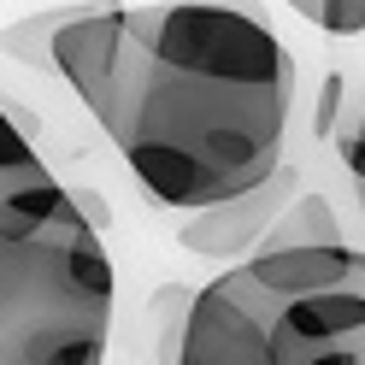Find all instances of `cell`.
Here are the masks:
<instances>
[{
	"label": "cell",
	"mask_w": 365,
	"mask_h": 365,
	"mask_svg": "<svg viewBox=\"0 0 365 365\" xmlns=\"http://www.w3.org/2000/svg\"><path fill=\"white\" fill-rule=\"evenodd\" d=\"M294 59L247 0L130 6L106 135L159 207L200 212L283 171Z\"/></svg>",
	"instance_id": "obj_1"
},
{
	"label": "cell",
	"mask_w": 365,
	"mask_h": 365,
	"mask_svg": "<svg viewBox=\"0 0 365 365\" xmlns=\"http://www.w3.org/2000/svg\"><path fill=\"white\" fill-rule=\"evenodd\" d=\"M112 259L101 230L71 212L36 236H0V365H106Z\"/></svg>",
	"instance_id": "obj_2"
},
{
	"label": "cell",
	"mask_w": 365,
	"mask_h": 365,
	"mask_svg": "<svg viewBox=\"0 0 365 365\" xmlns=\"http://www.w3.org/2000/svg\"><path fill=\"white\" fill-rule=\"evenodd\" d=\"M271 318L277 301L242 265H224V277L182 301L171 365H271Z\"/></svg>",
	"instance_id": "obj_3"
},
{
	"label": "cell",
	"mask_w": 365,
	"mask_h": 365,
	"mask_svg": "<svg viewBox=\"0 0 365 365\" xmlns=\"http://www.w3.org/2000/svg\"><path fill=\"white\" fill-rule=\"evenodd\" d=\"M124 53H130V6L124 0H88L71 6V18L53 30L48 48V71L71 83V95L88 106V118L106 130L112 118V95L124 77Z\"/></svg>",
	"instance_id": "obj_4"
},
{
	"label": "cell",
	"mask_w": 365,
	"mask_h": 365,
	"mask_svg": "<svg viewBox=\"0 0 365 365\" xmlns=\"http://www.w3.org/2000/svg\"><path fill=\"white\" fill-rule=\"evenodd\" d=\"M271 365H365V259L354 283L277 307Z\"/></svg>",
	"instance_id": "obj_5"
},
{
	"label": "cell",
	"mask_w": 365,
	"mask_h": 365,
	"mask_svg": "<svg viewBox=\"0 0 365 365\" xmlns=\"http://www.w3.org/2000/svg\"><path fill=\"white\" fill-rule=\"evenodd\" d=\"M294 195V165H283L277 177H265L259 189H247L236 200H218V207H200L189 212V224L177 230V242L200 259H230L242 265L247 254L259 247V236L271 230V218L283 212V200Z\"/></svg>",
	"instance_id": "obj_6"
},
{
	"label": "cell",
	"mask_w": 365,
	"mask_h": 365,
	"mask_svg": "<svg viewBox=\"0 0 365 365\" xmlns=\"http://www.w3.org/2000/svg\"><path fill=\"white\" fill-rule=\"evenodd\" d=\"M359 259H365V247H277V254H247L242 271L283 307V301H301V294L354 283Z\"/></svg>",
	"instance_id": "obj_7"
},
{
	"label": "cell",
	"mask_w": 365,
	"mask_h": 365,
	"mask_svg": "<svg viewBox=\"0 0 365 365\" xmlns=\"http://www.w3.org/2000/svg\"><path fill=\"white\" fill-rule=\"evenodd\" d=\"M277 247H348V230L324 195H301L294 189L283 200V212L271 218V230L259 236L254 254H277Z\"/></svg>",
	"instance_id": "obj_8"
},
{
	"label": "cell",
	"mask_w": 365,
	"mask_h": 365,
	"mask_svg": "<svg viewBox=\"0 0 365 365\" xmlns=\"http://www.w3.org/2000/svg\"><path fill=\"white\" fill-rule=\"evenodd\" d=\"M71 18V6H48L36 18H18V24L0 30V53L18 59V65H48V48H53V30Z\"/></svg>",
	"instance_id": "obj_9"
},
{
	"label": "cell",
	"mask_w": 365,
	"mask_h": 365,
	"mask_svg": "<svg viewBox=\"0 0 365 365\" xmlns=\"http://www.w3.org/2000/svg\"><path fill=\"white\" fill-rule=\"evenodd\" d=\"M48 165H41V153L30 148V135L6 118V106H0V195L6 189H24V182H41Z\"/></svg>",
	"instance_id": "obj_10"
},
{
	"label": "cell",
	"mask_w": 365,
	"mask_h": 365,
	"mask_svg": "<svg viewBox=\"0 0 365 365\" xmlns=\"http://www.w3.org/2000/svg\"><path fill=\"white\" fill-rule=\"evenodd\" d=\"M324 36H365V0H318V18H312Z\"/></svg>",
	"instance_id": "obj_11"
},
{
	"label": "cell",
	"mask_w": 365,
	"mask_h": 365,
	"mask_svg": "<svg viewBox=\"0 0 365 365\" xmlns=\"http://www.w3.org/2000/svg\"><path fill=\"white\" fill-rule=\"evenodd\" d=\"M341 165H348L354 182H365V101L354 106V124H348V135H341Z\"/></svg>",
	"instance_id": "obj_12"
},
{
	"label": "cell",
	"mask_w": 365,
	"mask_h": 365,
	"mask_svg": "<svg viewBox=\"0 0 365 365\" xmlns=\"http://www.w3.org/2000/svg\"><path fill=\"white\" fill-rule=\"evenodd\" d=\"M341 88H348V77H341V71H330V77H324V95H318V112H312V135H330V130H336Z\"/></svg>",
	"instance_id": "obj_13"
},
{
	"label": "cell",
	"mask_w": 365,
	"mask_h": 365,
	"mask_svg": "<svg viewBox=\"0 0 365 365\" xmlns=\"http://www.w3.org/2000/svg\"><path fill=\"white\" fill-rule=\"evenodd\" d=\"M283 6H289V12H301L307 24H312V18H318V0H283Z\"/></svg>",
	"instance_id": "obj_14"
},
{
	"label": "cell",
	"mask_w": 365,
	"mask_h": 365,
	"mask_svg": "<svg viewBox=\"0 0 365 365\" xmlns=\"http://www.w3.org/2000/svg\"><path fill=\"white\" fill-rule=\"evenodd\" d=\"M354 195H359V218H365V182H354Z\"/></svg>",
	"instance_id": "obj_15"
}]
</instances>
